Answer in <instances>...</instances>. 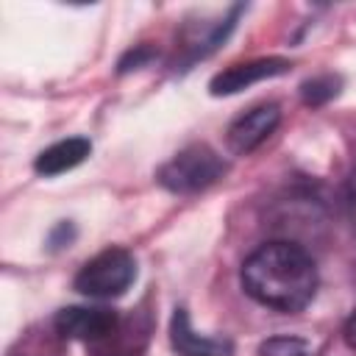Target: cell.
Instances as JSON below:
<instances>
[{"label": "cell", "instance_id": "obj_1", "mask_svg": "<svg viewBox=\"0 0 356 356\" xmlns=\"http://www.w3.org/2000/svg\"><path fill=\"white\" fill-rule=\"evenodd\" d=\"M242 289L261 306L292 314L312 303L317 292L314 259L295 242H267L242 264Z\"/></svg>", "mask_w": 356, "mask_h": 356}, {"label": "cell", "instance_id": "obj_2", "mask_svg": "<svg viewBox=\"0 0 356 356\" xmlns=\"http://www.w3.org/2000/svg\"><path fill=\"white\" fill-rule=\"evenodd\" d=\"M136 278V259L125 248H106L75 275V289L95 300H111L128 292Z\"/></svg>", "mask_w": 356, "mask_h": 356}, {"label": "cell", "instance_id": "obj_3", "mask_svg": "<svg viewBox=\"0 0 356 356\" xmlns=\"http://www.w3.org/2000/svg\"><path fill=\"white\" fill-rule=\"evenodd\" d=\"M222 172L225 161L217 150L209 145H189L159 170V184L175 195H192L220 181Z\"/></svg>", "mask_w": 356, "mask_h": 356}, {"label": "cell", "instance_id": "obj_4", "mask_svg": "<svg viewBox=\"0 0 356 356\" xmlns=\"http://www.w3.org/2000/svg\"><path fill=\"white\" fill-rule=\"evenodd\" d=\"M117 312L106 306H67L56 314V331L64 339L103 342L117 331Z\"/></svg>", "mask_w": 356, "mask_h": 356}, {"label": "cell", "instance_id": "obj_5", "mask_svg": "<svg viewBox=\"0 0 356 356\" xmlns=\"http://www.w3.org/2000/svg\"><path fill=\"white\" fill-rule=\"evenodd\" d=\"M278 122H281V108L275 103L253 106L228 125V147L236 156H248L278 128Z\"/></svg>", "mask_w": 356, "mask_h": 356}, {"label": "cell", "instance_id": "obj_6", "mask_svg": "<svg viewBox=\"0 0 356 356\" xmlns=\"http://www.w3.org/2000/svg\"><path fill=\"white\" fill-rule=\"evenodd\" d=\"M289 61L286 58H253V61H242V64H231L228 70L217 72L209 83L211 95L214 97H225V95H236L259 81H267V78H275V75H284L289 72Z\"/></svg>", "mask_w": 356, "mask_h": 356}, {"label": "cell", "instance_id": "obj_7", "mask_svg": "<svg viewBox=\"0 0 356 356\" xmlns=\"http://www.w3.org/2000/svg\"><path fill=\"white\" fill-rule=\"evenodd\" d=\"M170 342H172V350L181 356H231V342L200 337L189 325L186 309H175L170 323Z\"/></svg>", "mask_w": 356, "mask_h": 356}, {"label": "cell", "instance_id": "obj_8", "mask_svg": "<svg viewBox=\"0 0 356 356\" xmlns=\"http://www.w3.org/2000/svg\"><path fill=\"white\" fill-rule=\"evenodd\" d=\"M89 153H92V142H89V139H83V136H70V139H61V142L44 147V150L36 156L33 170H36L39 175L53 178V175H61V172L78 167L81 161H86Z\"/></svg>", "mask_w": 356, "mask_h": 356}, {"label": "cell", "instance_id": "obj_9", "mask_svg": "<svg viewBox=\"0 0 356 356\" xmlns=\"http://www.w3.org/2000/svg\"><path fill=\"white\" fill-rule=\"evenodd\" d=\"M337 92H339V78H334V75H320L300 86L303 103H309V106H323L331 97H337Z\"/></svg>", "mask_w": 356, "mask_h": 356}, {"label": "cell", "instance_id": "obj_10", "mask_svg": "<svg viewBox=\"0 0 356 356\" xmlns=\"http://www.w3.org/2000/svg\"><path fill=\"white\" fill-rule=\"evenodd\" d=\"M261 356H312L309 345L298 337H273L259 348Z\"/></svg>", "mask_w": 356, "mask_h": 356}, {"label": "cell", "instance_id": "obj_11", "mask_svg": "<svg viewBox=\"0 0 356 356\" xmlns=\"http://www.w3.org/2000/svg\"><path fill=\"white\" fill-rule=\"evenodd\" d=\"M345 209H348V220H350V225L356 228V167L350 170L348 184H345Z\"/></svg>", "mask_w": 356, "mask_h": 356}, {"label": "cell", "instance_id": "obj_12", "mask_svg": "<svg viewBox=\"0 0 356 356\" xmlns=\"http://www.w3.org/2000/svg\"><path fill=\"white\" fill-rule=\"evenodd\" d=\"M345 339H348L350 348H356V309L350 312V317H348V323H345Z\"/></svg>", "mask_w": 356, "mask_h": 356}]
</instances>
